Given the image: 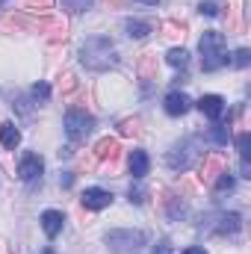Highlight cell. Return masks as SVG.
I'll return each instance as SVG.
<instances>
[{
	"label": "cell",
	"instance_id": "obj_1",
	"mask_svg": "<svg viewBox=\"0 0 251 254\" xmlns=\"http://www.w3.org/2000/svg\"><path fill=\"white\" fill-rule=\"evenodd\" d=\"M80 63L89 71H107V68L119 65V51H116V45L107 36H92L80 48Z\"/></svg>",
	"mask_w": 251,
	"mask_h": 254
},
{
	"label": "cell",
	"instance_id": "obj_2",
	"mask_svg": "<svg viewBox=\"0 0 251 254\" xmlns=\"http://www.w3.org/2000/svg\"><path fill=\"white\" fill-rule=\"evenodd\" d=\"M201 48V68L204 71H219L222 65H228V45H225V36L216 33V30H207L198 42Z\"/></svg>",
	"mask_w": 251,
	"mask_h": 254
},
{
	"label": "cell",
	"instance_id": "obj_3",
	"mask_svg": "<svg viewBox=\"0 0 251 254\" xmlns=\"http://www.w3.org/2000/svg\"><path fill=\"white\" fill-rule=\"evenodd\" d=\"M92 127H95V119H92L86 110L71 107V110L65 113V133H68V139H71V142L86 139V136L92 133Z\"/></svg>",
	"mask_w": 251,
	"mask_h": 254
},
{
	"label": "cell",
	"instance_id": "obj_4",
	"mask_svg": "<svg viewBox=\"0 0 251 254\" xmlns=\"http://www.w3.org/2000/svg\"><path fill=\"white\" fill-rule=\"evenodd\" d=\"M107 246L116 254H136L145 246V234L142 231H110L107 234Z\"/></svg>",
	"mask_w": 251,
	"mask_h": 254
},
{
	"label": "cell",
	"instance_id": "obj_5",
	"mask_svg": "<svg viewBox=\"0 0 251 254\" xmlns=\"http://www.w3.org/2000/svg\"><path fill=\"white\" fill-rule=\"evenodd\" d=\"M198 142L195 139H184V142H178L172 151H169V157H166V163H169V169L172 172H187L189 166L198 160Z\"/></svg>",
	"mask_w": 251,
	"mask_h": 254
},
{
	"label": "cell",
	"instance_id": "obj_6",
	"mask_svg": "<svg viewBox=\"0 0 251 254\" xmlns=\"http://www.w3.org/2000/svg\"><path fill=\"white\" fill-rule=\"evenodd\" d=\"M42 172H45V160H42L39 154L30 151V154L21 157V163H18V178H21V181L30 184V181H36V178H42Z\"/></svg>",
	"mask_w": 251,
	"mask_h": 254
},
{
	"label": "cell",
	"instance_id": "obj_7",
	"mask_svg": "<svg viewBox=\"0 0 251 254\" xmlns=\"http://www.w3.org/2000/svg\"><path fill=\"white\" fill-rule=\"evenodd\" d=\"M80 201H83L86 210H104V207L113 204V192L101 190V187H89V190L80 195Z\"/></svg>",
	"mask_w": 251,
	"mask_h": 254
},
{
	"label": "cell",
	"instance_id": "obj_8",
	"mask_svg": "<svg viewBox=\"0 0 251 254\" xmlns=\"http://www.w3.org/2000/svg\"><path fill=\"white\" fill-rule=\"evenodd\" d=\"M222 172H225V157L222 154H207L204 163H201V181L204 184H213Z\"/></svg>",
	"mask_w": 251,
	"mask_h": 254
},
{
	"label": "cell",
	"instance_id": "obj_9",
	"mask_svg": "<svg viewBox=\"0 0 251 254\" xmlns=\"http://www.w3.org/2000/svg\"><path fill=\"white\" fill-rule=\"evenodd\" d=\"M198 110H201V116L219 122L222 113H225V98H222V95H204V98L198 101Z\"/></svg>",
	"mask_w": 251,
	"mask_h": 254
},
{
	"label": "cell",
	"instance_id": "obj_10",
	"mask_svg": "<svg viewBox=\"0 0 251 254\" xmlns=\"http://www.w3.org/2000/svg\"><path fill=\"white\" fill-rule=\"evenodd\" d=\"M163 104H166V113H169V116H175V119H178V116H187L189 107H192V101H189L184 92H178V89H175V92H169Z\"/></svg>",
	"mask_w": 251,
	"mask_h": 254
},
{
	"label": "cell",
	"instance_id": "obj_11",
	"mask_svg": "<svg viewBox=\"0 0 251 254\" xmlns=\"http://www.w3.org/2000/svg\"><path fill=\"white\" fill-rule=\"evenodd\" d=\"M63 225H65V216L60 210H45V213H42V231H45L51 240L63 234Z\"/></svg>",
	"mask_w": 251,
	"mask_h": 254
},
{
	"label": "cell",
	"instance_id": "obj_12",
	"mask_svg": "<svg viewBox=\"0 0 251 254\" xmlns=\"http://www.w3.org/2000/svg\"><path fill=\"white\" fill-rule=\"evenodd\" d=\"M119 139L116 136H104V139H98V145H95V160H116L119 157Z\"/></svg>",
	"mask_w": 251,
	"mask_h": 254
},
{
	"label": "cell",
	"instance_id": "obj_13",
	"mask_svg": "<svg viewBox=\"0 0 251 254\" xmlns=\"http://www.w3.org/2000/svg\"><path fill=\"white\" fill-rule=\"evenodd\" d=\"M51 42H63L65 36H68V24H65L63 18H51V21H42V27H39Z\"/></svg>",
	"mask_w": 251,
	"mask_h": 254
},
{
	"label": "cell",
	"instance_id": "obj_14",
	"mask_svg": "<svg viewBox=\"0 0 251 254\" xmlns=\"http://www.w3.org/2000/svg\"><path fill=\"white\" fill-rule=\"evenodd\" d=\"M148 169H151L148 154H145V151H133V154H130V175H133L136 181H142V178L148 175Z\"/></svg>",
	"mask_w": 251,
	"mask_h": 254
},
{
	"label": "cell",
	"instance_id": "obj_15",
	"mask_svg": "<svg viewBox=\"0 0 251 254\" xmlns=\"http://www.w3.org/2000/svg\"><path fill=\"white\" fill-rule=\"evenodd\" d=\"M125 30H127V36H130V39H145V36H151L154 24H151V21H142V18H127Z\"/></svg>",
	"mask_w": 251,
	"mask_h": 254
},
{
	"label": "cell",
	"instance_id": "obj_16",
	"mask_svg": "<svg viewBox=\"0 0 251 254\" xmlns=\"http://www.w3.org/2000/svg\"><path fill=\"white\" fill-rule=\"evenodd\" d=\"M0 145H3L6 151H15V148L21 145V130L12 125V122H6V125L0 127Z\"/></svg>",
	"mask_w": 251,
	"mask_h": 254
},
{
	"label": "cell",
	"instance_id": "obj_17",
	"mask_svg": "<svg viewBox=\"0 0 251 254\" xmlns=\"http://www.w3.org/2000/svg\"><path fill=\"white\" fill-rule=\"evenodd\" d=\"M240 228H243V216L240 213H222L219 225H216V234H237Z\"/></svg>",
	"mask_w": 251,
	"mask_h": 254
},
{
	"label": "cell",
	"instance_id": "obj_18",
	"mask_svg": "<svg viewBox=\"0 0 251 254\" xmlns=\"http://www.w3.org/2000/svg\"><path fill=\"white\" fill-rule=\"evenodd\" d=\"M139 74H142V80H154V77H157V57H154V54H142V60H139Z\"/></svg>",
	"mask_w": 251,
	"mask_h": 254
},
{
	"label": "cell",
	"instance_id": "obj_19",
	"mask_svg": "<svg viewBox=\"0 0 251 254\" xmlns=\"http://www.w3.org/2000/svg\"><path fill=\"white\" fill-rule=\"evenodd\" d=\"M237 151H240V160L249 163V157H251V133L249 130H243V133L237 136Z\"/></svg>",
	"mask_w": 251,
	"mask_h": 254
},
{
	"label": "cell",
	"instance_id": "obj_20",
	"mask_svg": "<svg viewBox=\"0 0 251 254\" xmlns=\"http://www.w3.org/2000/svg\"><path fill=\"white\" fill-rule=\"evenodd\" d=\"M166 60H169V65H172V68H187V65H189V54L184 51V48H172Z\"/></svg>",
	"mask_w": 251,
	"mask_h": 254
},
{
	"label": "cell",
	"instance_id": "obj_21",
	"mask_svg": "<svg viewBox=\"0 0 251 254\" xmlns=\"http://www.w3.org/2000/svg\"><path fill=\"white\" fill-rule=\"evenodd\" d=\"M228 127L225 125H216V127H210V133H207V139L210 142H216V145H228Z\"/></svg>",
	"mask_w": 251,
	"mask_h": 254
},
{
	"label": "cell",
	"instance_id": "obj_22",
	"mask_svg": "<svg viewBox=\"0 0 251 254\" xmlns=\"http://www.w3.org/2000/svg\"><path fill=\"white\" fill-rule=\"evenodd\" d=\"M51 6H54V0H21V9L24 12H45Z\"/></svg>",
	"mask_w": 251,
	"mask_h": 254
},
{
	"label": "cell",
	"instance_id": "obj_23",
	"mask_svg": "<svg viewBox=\"0 0 251 254\" xmlns=\"http://www.w3.org/2000/svg\"><path fill=\"white\" fill-rule=\"evenodd\" d=\"M142 122L139 119H122L119 122V130H122V136H139V130H142Z\"/></svg>",
	"mask_w": 251,
	"mask_h": 254
},
{
	"label": "cell",
	"instance_id": "obj_24",
	"mask_svg": "<svg viewBox=\"0 0 251 254\" xmlns=\"http://www.w3.org/2000/svg\"><path fill=\"white\" fill-rule=\"evenodd\" d=\"M213 190H216V192H231V190H234V178L228 175V169L213 181Z\"/></svg>",
	"mask_w": 251,
	"mask_h": 254
},
{
	"label": "cell",
	"instance_id": "obj_25",
	"mask_svg": "<svg viewBox=\"0 0 251 254\" xmlns=\"http://www.w3.org/2000/svg\"><path fill=\"white\" fill-rule=\"evenodd\" d=\"M30 95H33V101H39V104H45V101L51 98V86H48V83H36V86L30 89Z\"/></svg>",
	"mask_w": 251,
	"mask_h": 254
},
{
	"label": "cell",
	"instance_id": "obj_26",
	"mask_svg": "<svg viewBox=\"0 0 251 254\" xmlns=\"http://www.w3.org/2000/svg\"><path fill=\"white\" fill-rule=\"evenodd\" d=\"M63 6L68 12H86L92 6V0H63Z\"/></svg>",
	"mask_w": 251,
	"mask_h": 254
},
{
	"label": "cell",
	"instance_id": "obj_27",
	"mask_svg": "<svg viewBox=\"0 0 251 254\" xmlns=\"http://www.w3.org/2000/svg\"><path fill=\"white\" fill-rule=\"evenodd\" d=\"M249 63H251L249 48H240V51L234 54V65H237V68H249Z\"/></svg>",
	"mask_w": 251,
	"mask_h": 254
},
{
	"label": "cell",
	"instance_id": "obj_28",
	"mask_svg": "<svg viewBox=\"0 0 251 254\" xmlns=\"http://www.w3.org/2000/svg\"><path fill=\"white\" fill-rule=\"evenodd\" d=\"M163 30H169L166 36H184L187 24H178V21H166V24H163Z\"/></svg>",
	"mask_w": 251,
	"mask_h": 254
},
{
	"label": "cell",
	"instance_id": "obj_29",
	"mask_svg": "<svg viewBox=\"0 0 251 254\" xmlns=\"http://www.w3.org/2000/svg\"><path fill=\"white\" fill-rule=\"evenodd\" d=\"M74 89H77V77H74V74H65L63 77V92L65 95H71Z\"/></svg>",
	"mask_w": 251,
	"mask_h": 254
},
{
	"label": "cell",
	"instance_id": "obj_30",
	"mask_svg": "<svg viewBox=\"0 0 251 254\" xmlns=\"http://www.w3.org/2000/svg\"><path fill=\"white\" fill-rule=\"evenodd\" d=\"M198 9H201V15H207V18H216V15H219V6H216V3H201Z\"/></svg>",
	"mask_w": 251,
	"mask_h": 254
},
{
	"label": "cell",
	"instance_id": "obj_31",
	"mask_svg": "<svg viewBox=\"0 0 251 254\" xmlns=\"http://www.w3.org/2000/svg\"><path fill=\"white\" fill-rule=\"evenodd\" d=\"M151 254H172V246H169V240H160L157 246H154V252Z\"/></svg>",
	"mask_w": 251,
	"mask_h": 254
},
{
	"label": "cell",
	"instance_id": "obj_32",
	"mask_svg": "<svg viewBox=\"0 0 251 254\" xmlns=\"http://www.w3.org/2000/svg\"><path fill=\"white\" fill-rule=\"evenodd\" d=\"M130 201H133V204H142L145 198H142V192L139 190H130Z\"/></svg>",
	"mask_w": 251,
	"mask_h": 254
},
{
	"label": "cell",
	"instance_id": "obj_33",
	"mask_svg": "<svg viewBox=\"0 0 251 254\" xmlns=\"http://www.w3.org/2000/svg\"><path fill=\"white\" fill-rule=\"evenodd\" d=\"M181 254H207V252H204V249H201V246H189L187 252H181Z\"/></svg>",
	"mask_w": 251,
	"mask_h": 254
},
{
	"label": "cell",
	"instance_id": "obj_34",
	"mask_svg": "<svg viewBox=\"0 0 251 254\" xmlns=\"http://www.w3.org/2000/svg\"><path fill=\"white\" fill-rule=\"evenodd\" d=\"M136 3H145V6H157L160 0H136Z\"/></svg>",
	"mask_w": 251,
	"mask_h": 254
},
{
	"label": "cell",
	"instance_id": "obj_35",
	"mask_svg": "<svg viewBox=\"0 0 251 254\" xmlns=\"http://www.w3.org/2000/svg\"><path fill=\"white\" fill-rule=\"evenodd\" d=\"M45 254H54V252H45Z\"/></svg>",
	"mask_w": 251,
	"mask_h": 254
},
{
	"label": "cell",
	"instance_id": "obj_36",
	"mask_svg": "<svg viewBox=\"0 0 251 254\" xmlns=\"http://www.w3.org/2000/svg\"><path fill=\"white\" fill-rule=\"evenodd\" d=\"M0 6H3V0H0Z\"/></svg>",
	"mask_w": 251,
	"mask_h": 254
}]
</instances>
